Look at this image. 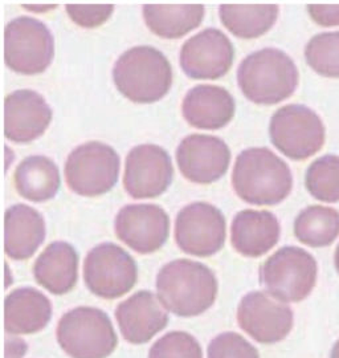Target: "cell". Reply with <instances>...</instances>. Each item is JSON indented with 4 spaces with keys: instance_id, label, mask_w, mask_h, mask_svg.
<instances>
[{
    "instance_id": "1",
    "label": "cell",
    "mask_w": 339,
    "mask_h": 358,
    "mask_svg": "<svg viewBox=\"0 0 339 358\" xmlns=\"http://www.w3.org/2000/svg\"><path fill=\"white\" fill-rule=\"evenodd\" d=\"M219 291L212 269L189 259L164 266L157 276L158 299L179 317H195L214 306Z\"/></svg>"
},
{
    "instance_id": "2",
    "label": "cell",
    "mask_w": 339,
    "mask_h": 358,
    "mask_svg": "<svg viewBox=\"0 0 339 358\" xmlns=\"http://www.w3.org/2000/svg\"><path fill=\"white\" fill-rule=\"evenodd\" d=\"M232 186L244 202L256 206L281 203L291 192L289 166L266 148H251L238 155Z\"/></svg>"
},
{
    "instance_id": "3",
    "label": "cell",
    "mask_w": 339,
    "mask_h": 358,
    "mask_svg": "<svg viewBox=\"0 0 339 358\" xmlns=\"http://www.w3.org/2000/svg\"><path fill=\"white\" fill-rule=\"evenodd\" d=\"M117 90L137 103H157L173 84V68L162 52L150 45H138L124 52L113 66Z\"/></svg>"
},
{
    "instance_id": "4",
    "label": "cell",
    "mask_w": 339,
    "mask_h": 358,
    "mask_svg": "<svg viewBox=\"0 0 339 358\" xmlns=\"http://www.w3.org/2000/svg\"><path fill=\"white\" fill-rule=\"evenodd\" d=\"M298 78L294 62L276 48L253 52L238 69L240 90L250 101L259 105H275L289 99Z\"/></svg>"
},
{
    "instance_id": "5",
    "label": "cell",
    "mask_w": 339,
    "mask_h": 358,
    "mask_svg": "<svg viewBox=\"0 0 339 358\" xmlns=\"http://www.w3.org/2000/svg\"><path fill=\"white\" fill-rule=\"evenodd\" d=\"M57 341L72 358H108L118 345L109 316L97 308L78 307L57 324Z\"/></svg>"
},
{
    "instance_id": "6",
    "label": "cell",
    "mask_w": 339,
    "mask_h": 358,
    "mask_svg": "<svg viewBox=\"0 0 339 358\" xmlns=\"http://www.w3.org/2000/svg\"><path fill=\"white\" fill-rule=\"evenodd\" d=\"M260 282L277 300L300 303L315 288L317 262L300 247H282L261 266Z\"/></svg>"
},
{
    "instance_id": "7",
    "label": "cell",
    "mask_w": 339,
    "mask_h": 358,
    "mask_svg": "<svg viewBox=\"0 0 339 358\" xmlns=\"http://www.w3.org/2000/svg\"><path fill=\"white\" fill-rule=\"evenodd\" d=\"M120 157L112 146L89 141L72 150L65 162V180L72 192L99 196L110 192L120 176Z\"/></svg>"
},
{
    "instance_id": "8",
    "label": "cell",
    "mask_w": 339,
    "mask_h": 358,
    "mask_svg": "<svg viewBox=\"0 0 339 358\" xmlns=\"http://www.w3.org/2000/svg\"><path fill=\"white\" fill-rule=\"evenodd\" d=\"M55 40L50 28L38 19L20 16L4 29V62L20 75H38L50 66Z\"/></svg>"
},
{
    "instance_id": "9",
    "label": "cell",
    "mask_w": 339,
    "mask_h": 358,
    "mask_svg": "<svg viewBox=\"0 0 339 358\" xmlns=\"http://www.w3.org/2000/svg\"><path fill=\"white\" fill-rule=\"evenodd\" d=\"M269 136L277 149L294 161H305L325 143V127L315 112L303 105H287L272 115Z\"/></svg>"
},
{
    "instance_id": "10",
    "label": "cell",
    "mask_w": 339,
    "mask_h": 358,
    "mask_svg": "<svg viewBox=\"0 0 339 358\" xmlns=\"http://www.w3.org/2000/svg\"><path fill=\"white\" fill-rule=\"evenodd\" d=\"M84 280L89 291L101 299L114 300L130 292L138 280L136 260L114 243L96 245L84 262Z\"/></svg>"
},
{
    "instance_id": "11",
    "label": "cell",
    "mask_w": 339,
    "mask_h": 358,
    "mask_svg": "<svg viewBox=\"0 0 339 358\" xmlns=\"http://www.w3.org/2000/svg\"><path fill=\"white\" fill-rule=\"evenodd\" d=\"M226 217L214 205L195 202L176 215V244L189 255L207 257L217 254L226 243Z\"/></svg>"
},
{
    "instance_id": "12",
    "label": "cell",
    "mask_w": 339,
    "mask_h": 358,
    "mask_svg": "<svg viewBox=\"0 0 339 358\" xmlns=\"http://www.w3.org/2000/svg\"><path fill=\"white\" fill-rule=\"evenodd\" d=\"M174 177V167L164 148L145 143L133 148L126 158L124 187L134 199L162 195Z\"/></svg>"
},
{
    "instance_id": "13",
    "label": "cell",
    "mask_w": 339,
    "mask_h": 358,
    "mask_svg": "<svg viewBox=\"0 0 339 358\" xmlns=\"http://www.w3.org/2000/svg\"><path fill=\"white\" fill-rule=\"evenodd\" d=\"M115 235L133 251L147 255L164 247L170 232V217L161 206L127 205L114 222Z\"/></svg>"
},
{
    "instance_id": "14",
    "label": "cell",
    "mask_w": 339,
    "mask_h": 358,
    "mask_svg": "<svg viewBox=\"0 0 339 358\" xmlns=\"http://www.w3.org/2000/svg\"><path fill=\"white\" fill-rule=\"evenodd\" d=\"M240 328L261 344L282 341L293 328V312L269 294L254 291L245 294L238 307Z\"/></svg>"
},
{
    "instance_id": "15",
    "label": "cell",
    "mask_w": 339,
    "mask_h": 358,
    "mask_svg": "<svg viewBox=\"0 0 339 358\" xmlns=\"http://www.w3.org/2000/svg\"><path fill=\"white\" fill-rule=\"evenodd\" d=\"M235 48L217 28H205L182 45L179 62L183 72L195 80H216L231 69Z\"/></svg>"
},
{
    "instance_id": "16",
    "label": "cell",
    "mask_w": 339,
    "mask_h": 358,
    "mask_svg": "<svg viewBox=\"0 0 339 358\" xmlns=\"http://www.w3.org/2000/svg\"><path fill=\"white\" fill-rule=\"evenodd\" d=\"M176 162L183 177L194 183L208 185L222 178L229 167L231 150L214 136L191 134L176 149Z\"/></svg>"
},
{
    "instance_id": "17",
    "label": "cell",
    "mask_w": 339,
    "mask_h": 358,
    "mask_svg": "<svg viewBox=\"0 0 339 358\" xmlns=\"http://www.w3.org/2000/svg\"><path fill=\"white\" fill-rule=\"evenodd\" d=\"M52 109L35 90H20L4 100V136L17 143L35 141L50 127Z\"/></svg>"
},
{
    "instance_id": "18",
    "label": "cell",
    "mask_w": 339,
    "mask_h": 358,
    "mask_svg": "<svg viewBox=\"0 0 339 358\" xmlns=\"http://www.w3.org/2000/svg\"><path fill=\"white\" fill-rule=\"evenodd\" d=\"M166 310L158 296L150 291H139L117 307L115 319L126 341L142 345L167 327Z\"/></svg>"
},
{
    "instance_id": "19",
    "label": "cell",
    "mask_w": 339,
    "mask_h": 358,
    "mask_svg": "<svg viewBox=\"0 0 339 358\" xmlns=\"http://www.w3.org/2000/svg\"><path fill=\"white\" fill-rule=\"evenodd\" d=\"M232 94L217 85H198L187 92L182 115L191 127L205 130L224 128L235 115Z\"/></svg>"
},
{
    "instance_id": "20",
    "label": "cell",
    "mask_w": 339,
    "mask_h": 358,
    "mask_svg": "<svg viewBox=\"0 0 339 358\" xmlns=\"http://www.w3.org/2000/svg\"><path fill=\"white\" fill-rule=\"evenodd\" d=\"M280 234V223L272 213L244 210L232 222L231 242L240 255L260 257L276 245Z\"/></svg>"
},
{
    "instance_id": "21",
    "label": "cell",
    "mask_w": 339,
    "mask_h": 358,
    "mask_svg": "<svg viewBox=\"0 0 339 358\" xmlns=\"http://www.w3.org/2000/svg\"><path fill=\"white\" fill-rule=\"evenodd\" d=\"M45 239V222L38 210L15 205L4 214V252L13 260H27Z\"/></svg>"
},
{
    "instance_id": "22",
    "label": "cell",
    "mask_w": 339,
    "mask_h": 358,
    "mask_svg": "<svg viewBox=\"0 0 339 358\" xmlns=\"http://www.w3.org/2000/svg\"><path fill=\"white\" fill-rule=\"evenodd\" d=\"M52 316V304L35 288H19L6 296L4 328L11 334H34L43 331Z\"/></svg>"
},
{
    "instance_id": "23",
    "label": "cell",
    "mask_w": 339,
    "mask_h": 358,
    "mask_svg": "<svg viewBox=\"0 0 339 358\" xmlns=\"http://www.w3.org/2000/svg\"><path fill=\"white\" fill-rule=\"evenodd\" d=\"M35 280L53 294H68L75 288L78 278V255L65 242L50 243L34 264Z\"/></svg>"
},
{
    "instance_id": "24",
    "label": "cell",
    "mask_w": 339,
    "mask_h": 358,
    "mask_svg": "<svg viewBox=\"0 0 339 358\" xmlns=\"http://www.w3.org/2000/svg\"><path fill=\"white\" fill-rule=\"evenodd\" d=\"M13 183L20 196L40 203L56 196L62 179L59 167L48 157L31 155L16 167Z\"/></svg>"
},
{
    "instance_id": "25",
    "label": "cell",
    "mask_w": 339,
    "mask_h": 358,
    "mask_svg": "<svg viewBox=\"0 0 339 358\" xmlns=\"http://www.w3.org/2000/svg\"><path fill=\"white\" fill-rule=\"evenodd\" d=\"M203 4H145L143 19L152 34L164 38H179L201 26Z\"/></svg>"
},
{
    "instance_id": "26",
    "label": "cell",
    "mask_w": 339,
    "mask_h": 358,
    "mask_svg": "<svg viewBox=\"0 0 339 358\" xmlns=\"http://www.w3.org/2000/svg\"><path fill=\"white\" fill-rule=\"evenodd\" d=\"M219 16L226 29L241 38L263 36L276 23V4H222Z\"/></svg>"
},
{
    "instance_id": "27",
    "label": "cell",
    "mask_w": 339,
    "mask_h": 358,
    "mask_svg": "<svg viewBox=\"0 0 339 358\" xmlns=\"http://www.w3.org/2000/svg\"><path fill=\"white\" fill-rule=\"evenodd\" d=\"M294 235L310 247H326L339 236V213L324 206L302 210L294 220Z\"/></svg>"
},
{
    "instance_id": "28",
    "label": "cell",
    "mask_w": 339,
    "mask_h": 358,
    "mask_svg": "<svg viewBox=\"0 0 339 358\" xmlns=\"http://www.w3.org/2000/svg\"><path fill=\"white\" fill-rule=\"evenodd\" d=\"M305 185L315 199L339 202V157L325 155L315 161L306 171Z\"/></svg>"
},
{
    "instance_id": "29",
    "label": "cell",
    "mask_w": 339,
    "mask_h": 358,
    "mask_svg": "<svg viewBox=\"0 0 339 358\" xmlns=\"http://www.w3.org/2000/svg\"><path fill=\"white\" fill-rule=\"evenodd\" d=\"M305 57L318 75L339 78V32L315 36L306 44Z\"/></svg>"
},
{
    "instance_id": "30",
    "label": "cell",
    "mask_w": 339,
    "mask_h": 358,
    "mask_svg": "<svg viewBox=\"0 0 339 358\" xmlns=\"http://www.w3.org/2000/svg\"><path fill=\"white\" fill-rule=\"evenodd\" d=\"M149 358H203L198 340L187 332L164 334L151 346Z\"/></svg>"
},
{
    "instance_id": "31",
    "label": "cell",
    "mask_w": 339,
    "mask_h": 358,
    "mask_svg": "<svg viewBox=\"0 0 339 358\" xmlns=\"http://www.w3.org/2000/svg\"><path fill=\"white\" fill-rule=\"evenodd\" d=\"M208 358H260V355L239 333L226 332L210 343Z\"/></svg>"
},
{
    "instance_id": "32",
    "label": "cell",
    "mask_w": 339,
    "mask_h": 358,
    "mask_svg": "<svg viewBox=\"0 0 339 358\" xmlns=\"http://www.w3.org/2000/svg\"><path fill=\"white\" fill-rule=\"evenodd\" d=\"M65 8L72 22L84 28L102 26L114 11L113 4H66Z\"/></svg>"
},
{
    "instance_id": "33",
    "label": "cell",
    "mask_w": 339,
    "mask_h": 358,
    "mask_svg": "<svg viewBox=\"0 0 339 358\" xmlns=\"http://www.w3.org/2000/svg\"><path fill=\"white\" fill-rule=\"evenodd\" d=\"M308 13L319 26H339V4H309Z\"/></svg>"
},
{
    "instance_id": "34",
    "label": "cell",
    "mask_w": 339,
    "mask_h": 358,
    "mask_svg": "<svg viewBox=\"0 0 339 358\" xmlns=\"http://www.w3.org/2000/svg\"><path fill=\"white\" fill-rule=\"evenodd\" d=\"M28 346L24 340L17 337H6V358H23Z\"/></svg>"
},
{
    "instance_id": "35",
    "label": "cell",
    "mask_w": 339,
    "mask_h": 358,
    "mask_svg": "<svg viewBox=\"0 0 339 358\" xmlns=\"http://www.w3.org/2000/svg\"><path fill=\"white\" fill-rule=\"evenodd\" d=\"M59 4L56 3V4H53V3H45V4H43V3H32V4H28V3H23L22 4V7L25 8L27 11H31V13H48V11H52V10H55L56 7H57Z\"/></svg>"
},
{
    "instance_id": "36",
    "label": "cell",
    "mask_w": 339,
    "mask_h": 358,
    "mask_svg": "<svg viewBox=\"0 0 339 358\" xmlns=\"http://www.w3.org/2000/svg\"><path fill=\"white\" fill-rule=\"evenodd\" d=\"M6 288H8L11 284H13V276H11V273H10V267H8V264L6 263Z\"/></svg>"
},
{
    "instance_id": "37",
    "label": "cell",
    "mask_w": 339,
    "mask_h": 358,
    "mask_svg": "<svg viewBox=\"0 0 339 358\" xmlns=\"http://www.w3.org/2000/svg\"><path fill=\"white\" fill-rule=\"evenodd\" d=\"M331 358H339V340L336 343V345L331 350Z\"/></svg>"
},
{
    "instance_id": "38",
    "label": "cell",
    "mask_w": 339,
    "mask_h": 358,
    "mask_svg": "<svg viewBox=\"0 0 339 358\" xmlns=\"http://www.w3.org/2000/svg\"><path fill=\"white\" fill-rule=\"evenodd\" d=\"M336 268H337L339 273V245L338 248H337V251H336Z\"/></svg>"
}]
</instances>
